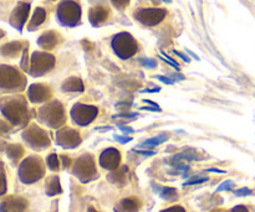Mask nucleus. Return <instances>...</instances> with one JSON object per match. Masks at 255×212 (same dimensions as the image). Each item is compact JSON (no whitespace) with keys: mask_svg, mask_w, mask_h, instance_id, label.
<instances>
[{"mask_svg":"<svg viewBox=\"0 0 255 212\" xmlns=\"http://www.w3.org/2000/svg\"><path fill=\"white\" fill-rule=\"evenodd\" d=\"M112 47L116 51L119 56L122 59H127V57L132 56L136 52L137 45L134 40L132 39L131 35L128 34H120L112 41Z\"/></svg>","mask_w":255,"mask_h":212,"instance_id":"1","label":"nucleus"},{"mask_svg":"<svg viewBox=\"0 0 255 212\" xmlns=\"http://www.w3.org/2000/svg\"><path fill=\"white\" fill-rule=\"evenodd\" d=\"M80 15H81V11L76 2L66 0V1L61 2V5L59 6V19L64 24L75 25L79 21Z\"/></svg>","mask_w":255,"mask_h":212,"instance_id":"2","label":"nucleus"},{"mask_svg":"<svg viewBox=\"0 0 255 212\" xmlns=\"http://www.w3.org/2000/svg\"><path fill=\"white\" fill-rule=\"evenodd\" d=\"M97 109L94 108V107L84 106V104H76V106L72 108L71 116L74 118V121L76 123L81 124V126H85V124L90 123L92 119L96 117Z\"/></svg>","mask_w":255,"mask_h":212,"instance_id":"3","label":"nucleus"},{"mask_svg":"<svg viewBox=\"0 0 255 212\" xmlns=\"http://www.w3.org/2000/svg\"><path fill=\"white\" fill-rule=\"evenodd\" d=\"M42 116H44L45 122L47 124H51L52 127H57L59 123H62V119H64V113H62L61 106H59L57 103L55 104H47L46 107L42 108Z\"/></svg>","mask_w":255,"mask_h":212,"instance_id":"4","label":"nucleus"},{"mask_svg":"<svg viewBox=\"0 0 255 212\" xmlns=\"http://www.w3.org/2000/svg\"><path fill=\"white\" fill-rule=\"evenodd\" d=\"M166 15L162 9H143L136 12V19L146 25H156L161 21Z\"/></svg>","mask_w":255,"mask_h":212,"instance_id":"5","label":"nucleus"},{"mask_svg":"<svg viewBox=\"0 0 255 212\" xmlns=\"http://www.w3.org/2000/svg\"><path fill=\"white\" fill-rule=\"evenodd\" d=\"M54 65V57L47 54H34L32 56V72L44 73V71L51 69Z\"/></svg>","mask_w":255,"mask_h":212,"instance_id":"6","label":"nucleus"},{"mask_svg":"<svg viewBox=\"0 0 255 212\" xmlns=\"http://www.w3.org/2000/svg\"><path fill=\"white\" fill-rule=\"evenodd\" d=\"M29 9H30L29 5L24 4V2H20V4L17 5L16 9L14 10V12H12L11 15V24L14 25L16 29L21 30L22 24L25 22V20H26L27 17V14H29Z\"/></svg>","mask_w":255,"mask_h":212,"instance_id":"7","label":"nucleus"},{"mask_svg":"<svg viewBox=\"0 0 255 212\" xmlns=\"http://www.w3.org/2000/svg\"><path fill=\"white\" fill-rule=\"evenodd\" d=\"M51 91L45 88L44 86H39V84H34L30 87L29 89V97L32 102H41L44 99L49 98Z\"/></svg>","mask_w":255,"mask_h":212,"instance_id":"8","label":"nucleus"},{"mask_svg":"<svg viewBox=\"0 0 255 212\" xmlns=\"http://www.w3.org/2000/svg\"><path fill=\"white\" fill-rule=\"evenodd\" d=\"M57 137H59V144H62V145L65 144V141H67L66 146H75L80 143V138L76 132L70 131V129L59 132Z\"/></svg>","mask_w":255,"mask_h":212,"instance_id":"9","label":"nucleus"},{"mask_svg":"<svg viewBox=\"0 0 255 212\" xmlns=\"http://www.w3.org/2000/svg\"><path fill=\"white\" fill-rule=\"evenodd\" d=\"M24 111L25 109L20 108L19 104H12V106L4 107V108H2L4 114L7 117V118L11 119L12 123H20L22 114H25Z\"/></svg>","mask_w":255,"mask_h":212,"instance_id":"10","label":"nucleus"},{"mask_svg":"<svg viewBox=\"0 0 255 212\" xmlns=\"http://www.w3.org/2000/svg\"><path fill=\"white\" fill-rule=\"evenodd\" d=\"M107 16H109V11H107V9H105V7L102 6L94 7V9L90 10L89 12V17L94 25H97L100 24V22L105 21V20L107 19Z\"/></svg>","mask_w":255,"mask_h":212,"instance_id":"11","label":"nucleus"},{"mask_svg":"<svg viewBox=\"0 0 255 212\" xmlns=\"http://www.w3.org/2000/svg\"><path fill=\"white\" fill-rule=\"evenodd\" d=\"M106 160H109V164H107L106 168L107 169H114L115 166L119 164V160H120L119 153H117L115 149H110V150H106L104 154H102L101 163H104V161H106Z\"/></svg>","mask_w":255,"mask_h":212,"instance_id":"12","label":"nucleus"},{"mask_svg":"<svg viewBox=\"0 0 255 212\" xmlns=\"http://www.w3.org/2000/svg\"><path fill=\"white\" fill-rule=\"evenodd\" d=\"M57 39L54 32H46L39 39V45H41L44 49H52L56 45Z\"/></svg>","mask_w":255,"mask_h":212,"instance_id":"13","label":"nucleus"},{"mask_svg":"<svg viewBox=\"0 0 255 212\" xmlns=\"http://www.w3.org/2000/svg\"><path fill=\"white\" fill-rule=\"evenodd\" d=\"M44 20H45V10L41 9V7H37L31 17V21H30V25H29V30L36 29L39 25H41L42 22H44Z\"/></svg>","mask_w":255,"mask_h":212,"instance_id":"14","label":"nucleus"},{"mask_svg":"<svg viewBox=\"0 0 255 212\" xmlns=\"http://www.w3.org/2000/svg\"><path fill=\"white\" fill-rule=\"evenodd\" d=\"M166 141H167L166 134H161V136L154 137V138L147 139V141H144V143H142L139 146H141V148H153V146L159 145V144L164 143Z\"/></svg>","mask_w":255,"mask_h":212,"instance_id":"15","label":"nucleus"},{"mask_svg":"<svg viewBox=\"0 0 255 212\" xmlns=\"http://www.w3.org/2000/svg\"><path fill=\"white\" fill-rule=\"evenodd\" d=\"M64 91H82V83L79 78H70L62 86Z\"/></svg>","mask_w":255,"mask_h":212,"instance_id":"16","label":"nucleus"},{"mask_svg":"<svg viewBox=\"0 0 255 212\" xmlns=\"http://www.w3.org/2000/svg\"><path fill=\"white\" fill-rule=\"evenodd\" d=\"M161 198L166 199V200H169V199H174L177 196V193L174 189H168V188H164L163 191L159 193Z\"/></svg>","mask_w":255,"mask_h":212,"instance_id":"17","label":"nucleus"},{"mask_svg":"<svg viewBox=\"0 0 255 212\" xmlns=\"http://www.w3.org/2000/svg\"><path fill=\"white\" fill-rule=\"evenodd\" d=\"M161 60H163L164 62H167V64H169V65H171V66H173L174 69L178 70V71H179V69H181V67H179V65H178V62L174 61V60L172 59V57H169L168 55L166 54V52L162 51V57H161Z\"/></svg>","mask_w":255,"mask_h":212,"instance_id":"18","label":"nucleus"},{"mask_svg":"<svg viewBox=\"0 0 255 212\" xmlns=\"http://www.w3.org/2000/svg\"><path fill=\"white\" fill-rule=\"evenodd\" d=\"M208 181V178H202V176H194V178L189 179L187 183H184V186H188V185H196V184H202V183H206Z\"/></svg>","mask_w":255,"mask_h":212,"instance_id":"19","label":"nucleus"},{"mask_svg":"<svg viewBox=\"0 0 255 212\" xmlns=\"http://www.w3.org/2000/svg\"><path fill=\"white\" fill-rule=\"evenodd\" d=\"M47 164H49L50 168L54 169V170H56V169L59 168V161H57V158L55 154H52V155H50L49 158H47Z\"/></svg>","mask_w":255,"mask_h":212,"instance_id":"20","label":"nucleus"},{"mask_svg":"<svg viewBox=\"0 0 255 212\" xmlns=\"http://www.w3.org/2000/svg\"><path fill=\"white\" fill-rule=\"evenodd\" d=\"M234 186V183L233 181L228 180V181H224L223 184H221V185L218 186V189H217V193H219V191H224V190H229V189H232Z\"/></svg>","mask_w":255,"mask_h":212,"instance_id":"21","label":"nucleus"},{"mask_svg":"<svg viewBox=\"0 0 255 212\" xmlns=\"http://www.w3.org/2000/svg\"><path fill=\"white\" fill-rule=\"evenodd\" d=\"M141 62L146 67H149V69H154L157 66V62L154 60H148V59H141Z\"/></svg>","mask_w":255,"mask_h":212,"instance_id":"22","label":"nucleus"},{"mask_svg":"<svg viewBox=\"0 0 255 212\" xmlns=\"http://www.w3.org/2000/svg\"><path fill=\"white\" fill-rule=\"evenodd\" d=\"M234 194H236L237 196H248V195H251L252 191L249 190V189L244 188V189H239V190H236L234 191Z\"/></svg>","mask_w":255,"mask_h":212,"instance_id":"23","label":"nucleus"},{"mask_svg":"<svg viewBox=\"0 0 255 212\" xmlns=\"http://www.w3.org/2000/svg\"><path fill=\"white\" fill-rule=\"evenodd\" d=\"M156 78H158L159 81L164 82V83L167 84H173L174 82H176L173 78H169V77H166V76H156Z\"/></svg>","mask_w":255,"mask_h":212,"instance_id":"24","label":"nucleus"},{"mask_svg":"<svg viewBox=\"0 0 255 212\" xmlns=\"http://www.w3.org/2000/svg\"><path fill=\"white\" fill-rule=\"evenodd\" d=\"M114 5H116L117 7H125L129 2V0H112Z\"/></svg>","mask_w":255,"mask_h":212,"instance_id":"25","label":"nucleus"},{"mask_svg":"<svg viewBox=\"0 0 255 212\" xmlns=\"http://www.w3.org/2000/svg\"><path fill=\"white\" fill-rule=\"evenodd\" d=\"M114 138L116 139V141H119V143H122V144H126V143H128V141H132V139H131V138H128V137H120V136H115Z\"/></svg>","mask_w":255,"mask_h":212,"instance_id":"26","label":"nucleus"},{"mask_svg":"<svg viewBox=\"0 0 255 212\" xmlns=\"http://www.w3.org/2000/svg\"><path fill=\"white\" fill-rule=\"evenodd\" d=\"M173 52H174V54L177 55V56H179V57H181L182 60H184V61H186V62H191V60H189V57H187L186 55H184V54H182V52L177 51V50H174Z\"/></svg>","mask_w":255,"mask_h":212,"instance_id":"27","label":"nucleus"},{"mask_svg":"<svg viewBox=\"0 0 255 212\" xmlns=\"http://www.w3.org/2000/svg\"><path fill=\"white\" fill-rule=\"evenodd\" d=\"M119 128L121 129L122 132H124V133H126V134H128V133H132V132H133V129L132 128H129V127H125V126H119Z\"/></svg>","mask_w":255,"mask_h":212,"instance_id":"28","label":"nucleus"},{"mask_svg":"<svg viewBox=\"0 0 255 212\" xmlns=\"http://www.w3.org/2000/svg\"><path fill=\"white\" fill-rule=\"evenodd\" d=\"M159 91H161V88H158V87H156V88L143 89V91H142V93H156V92H159Z\"/></svg>","mask_w":255,"mask_h":212,"instance_id":"29","label":"nucleus"},{"mask_svg":"<svg viewBox=\"0 0 255 212\" xmlns=\"http://www.w3.org/2000/svg\"><path fill=\"white\" fill-rule=\"evenodd\" d=\"M137 153L142 154V155H147V156L154 155V151H148V150H139V151H137Z\"/></svg>","mask_w":255,"mask_h":212,"instance_id":"30","label":"nucleus"},{"mask_svg":"<svg viewBox=\"0 0 255 212\" xmlns=\"http://www.w3.org/2000/svg\"><path fill=\"white\" fill-rule=\"evenodd\" d=\"M144 103H147V104H149V106H152V107H156V108H159L158 106H157L156 103H154V102H152V101H148V99H144Z\"/></svg>","mask_w":255,"mask_h":212,"instance_id":"31","label":"nucleus"},{"mask_svg":"<svg viewBox=\"0 0 255 212\" xmlns=\"http://www.w3.org/2000/svg\"><path fill=\"white\" fill-rule=\"evenodd\" d=\"M207 171H212V173H219V174H224V173H226V171L218 170V169H208V170H207Z\"/></svg>","mask_w":255,"mask_h":212,"instance_id":"32","label":"nucleus"},{"mask_svg":"<svg viewBox=\"0 0 255 212\" xmlns=\"http://www.w3.org/2000/svg\"><path fill=\"white\" fill-rule=\"evenodd\" d=\"M234 212H247V210L244 208H236V210H234Z\"/></svg>","mask_w":255,"mask_h":212,"instance_id":"33","label":"nucleus"},{"mask_svg":"<svg viewBox=\"0 0 255 212\" xmlns=\"http://www.w3.org/2000/svg\"><path fill=\"white\" fill-rule=\"evenodd\" d=\"M187 52H188V54H189V55H191V56H192V57H193V59H194V60H199V57H198V56H197V55H194V54H193V52H192V51H187Z\"/></svg>","mask_w":255,"mask_h":212,"instance_id":"34","label":"nucleus"},{"mask_svg":"<svg viewBox=\"0 0 255 212\" xmlns=\"http://www.w3.org/2000/svg\"><path fill=\"white\" fill-rule=\"evenodd\" d=\"M166 2H171V0H164Z\"/></svg>","mask_w":255,"mask_h":212,"instance_id":"35","label":"nucleus"}]
</instances>
